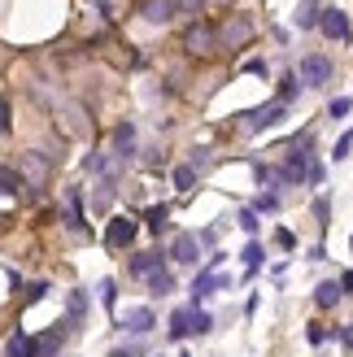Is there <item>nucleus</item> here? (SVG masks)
Here are the masks:
<instances>
[{
	"label": "nucleus",
	"mask_w": 353,
	"mask_h": 357,
	"mask_svg": "<svg viewBox=\"0 0 353 357\" xmlns=\"http://www.w3.org/2000/svg\"><path fill=\"white\" fill-rule=\"evenodd\" d=\"M192 170H205L209 166V149H192V162H188Z\"/></svg>",
	"instance_id": "nucleus-30"
},
{
	"label": "nucleus",
	"mask_w": 353,
	"mask_h": 357,
	"mask_svg": "<svg viewBox=\"0 0 353 357\" xmlns=\"http://www.w3.org/2000/svg\"><path fill=\"white\" fill-rule=\"evenodd\" d=\"M17 174H22V183L31 178V183L40 188L44 178H48V162H44V153H27V157H22V170H17Z\"/></svg>",
	"instance_id": "nucleus-9"
},
{
	"label": "nucleus",
	"mask_w": 353,
	"mask_h": 357,
	"mask_svg": "<svg viewBox=\"0 0 353 357\" xmlns=\"http://www.w3.org/2000/svg\"><path fill=\"white\" fill-rule=\"evenodd\" d=\"M170 257L183 261V266H192V261L201 257V240L192 236V231H179V236H174V244H170Z\"/></svg>",
	"instance_id": "nucleus-7"
},
{
	"label": "nucleus",
	"mask_w": 353,
	"mask_h": 357,
	"mask_svg": "<svg viewBox=\"0 0 353 357\" xmlns=\"http://www.w3.org/2000/svg\"><path fill=\"white\" fill-rule=\"evenodd\" d=\"M144 222H149V227L157 231V236H162V231L170 227V209H166V205H153V209L144 213Z\"/></svg>",
	"instance_id": "nucleus-21"
},
{
	"label": "nucleus",
	"mask_w": 353,
	"mask_h": 357,
	"mask_svg": "<svg viewBox=\"0 0 353 357\" xmlns=\"http://www.w3.org/2000/svg\"><path fill=\"white\" fill-rule=\"evenodd\" d=\"M197 9H205V0H174V13H188V17H197Z\"/></svg>",
	"instance_id": "nucleus-26"
},
{
	"label": "nucleus",
	"mask_w": 353,
	"mask_h": 357,
	"mask_svg": "<svg viewBox=\"0 0 353 357\" xmlns=\"http://www.w3.org/2000/svg\"><path fill=\"white\" fill-rule=\"evenodd\" d=\"M345 292H353V271H345V275H340V296H345Z\"/></svg>",
	"instance_id": "nucleus-38"
},
{
	"label": "nucleus",
	"mask_w": 353,
	"mask_h": 357,
	"mask_svg": "<svg viewBox=\"0 0 353 357\" xmlns=\"http://www.w3.org/2000/svg\"><path fill=\"white\" fill-rule=\"evenodd\" d=\"M153 323H157V318H153V310H144V305H140V310H127V331L144 335V331H153Z\"/></svg>",
	"instance_id": "nucleus-14"
},
{
	"label": "nucleus",
	"mask_w": 353,
	"mask_h": 357,
	"mask_svg": "<svg viewBox=\"0 0 353 357\" xmlns=\"http://www.w3.org/2000/svg\"><path fill=\"white\" fill-rule=\"evenodd\" d=\"M262 183H266V188H279V183H284V170L266 166V170H262Z\"/></svg>",
	"instance_id": "nucleus-29"
},
{
	"label": "nucleus",
	"mask_w": 353,
	"mask_h": 357,
	"mask_svg": "<svg viewBox=\"0 0 353 357\" xmlns=\"http://www.w3.org/2000/svg\"><path fill=\"white\" fill-rule=\"evenodd\" d=\"M48 292V283H31V288H27V305H31V301H40Z\"/></svg>",
	"instance_id": "nucleus-35"
},
{
	"label": "nucleus",
	"mask_w": 353,
	"mask_h": 357,
	"mask_svg": "<svg viewBox=\"0 0 353 357\" xmlns=\"http://www.w3.org/2000/svg\"><path fill=\"white\" fill-rule=\"evenodd\" d=\"M22 174H17L13 166H0V196H9V192H22Z\"/></svg>",
	"instance_id": "nucleus-17"
},
{
	"label": "nucleus",
	"mask_w": 353,
	"mask_h": 357,
	"mask_svg": "<svg viewBox=\"0 0 353 357\" xmlns=\"http://www.w3.org/2000/svg\"><path fill=\"white\" fill-rule=\"evenodd\" d=\"M114 205V178H100V188H96V196H92V209H110Z\"/></svg>",
	"instance_id": "nucleus-20"
},
{
	"label": "nucleus",
	"mask_w": 353,
	"mask_h": 357,
	"mask_svg": "<svg viewBox=\"0 0 353 357\" xmlns=\"http://www.w3.org/2000/svg\"><path fill=\"white\" fill-rule=\"evenodd\" d=\"M131 153H135V127H131V122H122V127H114V157H118V162H127Z\"/></svg>",
	"instance_id": "nucleus-10"
},
{
	"label": "nucleus",
	"mask_w": 353,
	"mask_h": 357,
	"mask_svg": "<svg viewBox=\"0 0 353 357\" xmlns=\"http://www.w3.org/2000/svg\"><path fill=\"white\" fill-rule=\"evenodd\" d=\"M135 231H140L135 218H114L110 231H105V244H110V248H131L135 244Z\"/></svg>",
	"instance_id": "nucleus-6"
},
{
	"label": "nucleus",
	"mask_w": 353,
	"mask_h": 357,
	"mask_svg": "<svg viewBox=\"0 0 353 357\" xmlns=\"http://www.w3.org/2000/svg\"><path fill=\"white\" fill-rule=\"evenodd\" d=\"M140 17L153 22V26H162L174 17V0H140Z\"/></svg>",
	"instance_id": "nucleus-8"
},
{
	"label": "nucleus",
	"mask_w": 353,
	"mask_h": 357,
	"mask_svg": "<svg viewBox=\"0 0 353 357\" xmlns=\"http://www.w3.org/2000/svg\"><path fill=\"white\" fill-rule=\"evenodd\" d=\"M331 75H336V70H331V61L323 57V52H310V57H301V70H296L292 79L301 87H327Z\"/></svg>",
	"instance_id": "nucleus-2"
},
{
	"label": "nucleus",
	"mask_w": 353,
	"mask_h": 357,
	"mask_svg": "<svg viewBox=\"0 0 353 357\" xmlns=\"http://www.w3.org/2000/svg\"><path fill=\"white\" fill-rule=\"evenodd\" d=\"M340 340H345V349H353V323H349V327L340 331Z\"/></svg>",
	"instance_id": "nucleus-39"
},
{
	"label": "nucleus",
	"mask_w": 353,
	"mask_h": 357,
	"mask_svg": "<svg viewBox=\"0 0 353 357\" xmlns=\"http://www.w3.org/2000/svg\"><path fill=\"white\" fill-rule=\"evenodd\" d=\"M218 288H227V279H218L214 271H201L197 283H192V301H205L209 292H218Z\"/></svg>",
	"instance_id": "nucleus-12"
},
{
	"label": "nucleus",
	"mask_w": 353,
	"mask_h": 357,
	"mask_svg": "<svg viewBox=\"0 0 353 357\" xmlns=\"http://www.w3.org/2000/svg\"><path fill=\"white\" fill-rule=\"evenodd\" d=\"M214 48H218V40H214V26L209 22H192L183 31V52L188 57H209Z\"/></svg>",
	"instance_id": "nucleus-3"
},
{
	"label": "nucleus",
	"mask_w": 353,
	"mask_h": 357,
	"mask_svg": "<svg viewBox=\"0 0 353 357\" xmlns=\"http://www.w3.org/2000/svg\"><path fill=\"white\" fill-rule=\"evenodd\" d=\"M349 153H353V131H345V135L336 139V153H331V157H336V162H345Z\"/></svg>",
	"instance_id": "nucleus-25"
},
{
	"label": "nucleus",
	"mask_w": 353,
	"mask_h": 357,
	"mask_svg": "<svg viewBox=\"0 0 353 357\" xmlns=\"http://www.w3.org/2000/svg\"><path fill=\"white\" fill-rule=\"evenodd\" d=\"M5 131H9V100L0 96V135H5Z\"/></svg>",
	"instance_id": "nucleus-36"
},
{
	"label": "nucleus",
	"mask_w": 353,
	"mask_h": 357,
	"mask_svg": "<svg viewBox=\"0 0 353 357\" xmlns=\"http://www.w3.org/2000/svg\"><path fill=\"white\" fill-rule=\"evenodd\" d=\"M61 340H66V331H57V327L44 331L40 340H31V357H52V353L61 349Z\"/></svg>",
	"instance_id": "nucleus-11"
},
{
	"label": "nucleus",
	"mask_w": 353,
	"mask_h": 357,
	"mask_svg": "<svg viewBox=\"0 0 353 357\" xmlns=\"http://www.w3.org/2000/svg\"><path fill=\"white\" fill-rule=\"evenodd\" d=\"M296 87H301V83H296V79L288 75V79H284V87H279V105H288V100L296 96Z\"/></svg>",
	"instance_id": "nucleus-28"
},
{
	"label": "nucleus",
	"mask_w": 353,
	"mask_h": 357,
	"mask_svg": "<svg viewBox=\"0 0 353 357\" xmlns=\"http://www.w3.org/2000/svg\"><path fill=\"white\" fill-rule=\"evenodd\" d=\"M336 301H340V288H336V283H319V288H314V305H319V310H331Z\"/></svg>",
	"instance_id": "nucleus-16"
},
{
	"label": "nucleus",
	"mask_w": 353,
	"mask_h": 357,
	"mask_svg": "<svg viewBox=\"0 0 353 357\" xmlns=\"http://www.w3.org/2000/svg\"><path fill=\"white\" fill-rule=\"evenodd\" d=\"M319 31L327 35V40H336V44H349L353 40V26H349L345 9H319Z\"/></svg>",
	"instance_id": "nucleus-4"
},
{
	"label": "nucleus",
	"mask_w": 353,
	"mask_h": 357,
	"mask_svg": "<svg viewBox=\"0 0 353 357\" xmlns=\"http://www.w3.org/2000/svg\"><path fill=\"white\" fill-rule=\"evenodd\" d=\"M288 114V105H279V100H271V105H262V109H253V114H244V122L240 127L244 131H266V127H275L279 118Z\"/></svg>",
	"instance_id": "nucleus-5"
},
{
	"label": "nucleus",
	"mask_w": 353,
	"mask_h": 357,
	"mask_svg": "<svg viewBox=\"0 0 353 357\" xmlns=\"http://www.w3.org/2000/svg\"><path fill=\"white\" fill-rule=\"evenodd\" d=\"M192 183H197V170H192V166H179V170H174V188H192Z\"/></svg>",
	"instance_id": "nucleus-24"
},
{
	"label": "nucleus",
	"mask_w": 353,
	"mask_h": 357,
	"mask_svg": "<svg viewBox=\"0 0 353 357\" xmlns=\"http://www.w3.org/2000/svg\"><path fill=\"white\" fill-rule=\"evenodd\" d=\"M110 357H140V353H135V349H114Z\"/></svg>",
	"instance_id": "nucleus-40"
},
{
	"label": "nucleus",
	"mask_w": 353,
	"mask_h": 357,
	"mask_svg": "<svg viewBox=\"0 0 353 357\" xmlns=\"http://www.w3.org/2000/svg\"><path fill=\"white\" fill-rule=\"evenodd\" d=\"M170 335H174V340L192 335V310H174V318H170Z\"/></svg>",
	"instance_id": "nucleus-18"
},
{
	"label": "nucleus",
	"mask_w": 353,
	"mask_h": 357,
	"mask_svg": "<svg viewBox=\"0 0 353 357\" xmlns=\"http://www.w3.org/2000/svg\"><path fill=\"white\" fill-rule=\"evenodd\" d=\"M327 114H331V118H345V114H349V100H345V96H336V100H331V109H327Z\"/></svg>",
	"instance_id": "nucleus-32"
},
{
	"label": "nucleus",
	"mask_w": 353,
	"mask_h": 357,
	"mask_svg": "<svg viewBox=\"0 0 353 357\" xmlns=\"http://www.w3.org/2000/svg\"><path fill=\"white\" fill-rule=\"evenodd\" d=\"M240 227H244V231H257V213L244 209V213H240Z\"/></svg>",
	"instance_id": "nucleus-34"
},
{
	"label": "nucleus",
	"mask_w": 353,
	"mask_h": 357,
	"mask_svg": "<svg viewBox=\"0 0 353 357\" xmlns=\"http://www.w3.org/2000/svg\"><path fill=\"white\" fill-rule=\"evenodd\" d=\"M214 40H218V48H227V52H240V48L253 44V22H249L244 13H227V22L214 26Z\"/></svg>",
	"instance_id": "nucleus-1"
},
{
	"label": "nucleus",
	"mask_w": 353,
	"mask_h": 357,
	"mask_svg": "<svg viewBox=\"0 0 353 357\" xmlns=\"http://www.w3.org/2000/svg\"><path fill=\"white\" fill-rule=\"evenodd\" d=\"M100 301H105V310H114V283H110V279L100 283Z\"/></svg>",
	"instance_id": "nucleus-33"
},
{
	"label": "nucleus",
	"mask_w": 353,
	"mask_h": 357,
	"mask_svg": "<svg viewBox=\"0 0 353 357\" xmlns=\"http://www.w3.org/2000/svg\"><path fill=\"white\" fill-rule=\"evenodd\" d=\"M83 310H87V296L75 292V296H70V318H83Z\"/></svg>",
	"instance_id": "nucleus-31"
},
{
	"label": "nucleus",
	"mask_w": 353,
	"mask_h": 357,
	"mask_svg": "<svg viewBox=\"0 0 353 357\" xmlns=\"http://www.w3.org/2000/svg\"><path fill=\"white\" fill-rule=\"evenodd\" d=\"M314 213H319V222L327 227V218H331V205H327V201H319V205H314Z\"/></svg>",
	"instance_id": "nucleus-37"
},
{
	"label": "nucleus",
	"mask_w": 353,
	"mask_h": 357,
	"mask_svg": "<svg viewBox=\"0 0 353 357\" xmlns=\"http://www.w3.org/2000/svg\"><path fill=\"white\" fill-rule=\"evenodd\" d=\"M153 271H162V253H135V257H131V275L149 279Z\"/></svg>",
	"instance_id": "nucleus-13"
},
{
	"label": "nucleus",
	"mask_w": 353,
	"mask_h": 357,
	"mask_svg": "<svg viewBox=\"0 0 353 357\" xmlns=\"http://www.w3.org/2000/svg\"><path fill=\"white\" fill-rule=\"evenodd\" d=\"M149 292H153V296H170V292H174V275H170V271H153V275H149Z\"/></svg>",
	"instance_id": "nucleus-15"
},
{
	"label": "nucleus",
	"mask_w": 353,
	"mask_h": 357,
	"mask_svg": "<svg viewBox=\"0 0 353 357\" xmlns=\"http://www.w3.org/2000/svg\"><path fill=\"white\" fill-rule=\"evenodd\" d=\"M214 5H232V0H214Z\"/></svg>",
	"instance_id": "nucleus-41"
},
{
	"label": "nucleus",
	"mask_w": 353,
	"mask_h": 357,
	"mask_svg": "<svg viewBox=\"0 0 353 357\" xmlns=\"http://www.w3.org/2000/svg\"><path fill=\"white\" fill-rule=\"evenodd\" d=\"M296 26H301V31L319 26V5H314V0H301V9H296Z\"/></svg>",
	"instance_id": "nucleus-19"
},
{
	"label": "nucleus",
	"mask_w": 353,
	"mask_h": 357,
	"mask_svg": "<svg viewBox=\"0 0 353 357\" xmlns=\"http://www.w3.org/2000/svg\"><path fill=\"white\" fill-rule=\"evenodd\" d=\"M209 331H214V318L205 310H192V335H209Z\"/></svg>",
	"instance_id": "nucleus-22"
},
{
	"label": "nucleus",
	"mask_w": 353,
	"mask_h": 357,
	"mask_svg": "<svg viewBox=\"0 0 353 357\" xmlns=\"http://www.w3.org/2000/svg\"><path fill=\"white\" fill-rule=\"evenodd\" d=\"M244 266H249V271H257V266H262V244H249V248H244Z\"/></svg>",
	"instance_id": "nucleus-27"
},
{
	"label": "nucleus",
	"mask_w": 353,
	"mask_h": 357,
	"mask_svg": "<svg viewBox=\"0 0 353 357\" xmlns=\"http://www.w3.org/2000/svg\"><path fill=\"white\" fill-rule=\"evenodd\" d=\"M275 209H279V196L275 192H262L257 201H253V213H275Z\"/></svg>",
	"instance_id": "nucleus-23"
}]
</instances>
